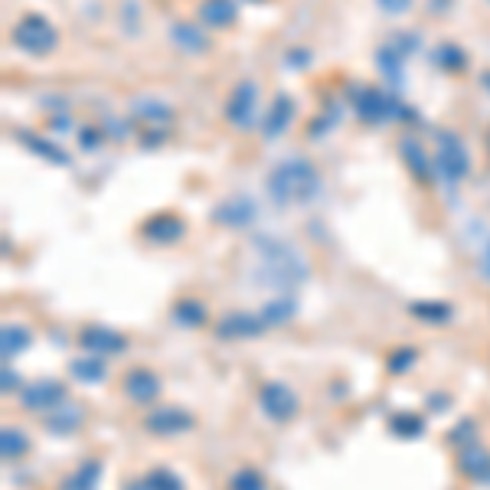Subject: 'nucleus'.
Returning a JSON list of instances; mask_svg holds the SVG:
<instances>
[{
  "label": "nucleus",
  "mask_w": 490,
  "mask_h": 490,
  "mask_svg": "<svg viewBox=\"0 0 490 490\" xmlns=\"http://www.w3.org/2000/svg\"><path fill=\"white\" fill-rule=\"evenodd\" d=\"M252 249H255V259H259V265H255V285L269 288L271 294L294 291L298 285L308 281V261L301 259L288 242L271 239V236H255Z\"/></svg>",
  "instance_id": "1"
},
{
  "label": "nucleus",
  "mask_w": 490,
  "mask_h": 490,
  "mask_svg": "<svg viewBox=\"0 0 490 490\" xmlns=\"http://www.w3.org/2000/svg\"><path fill=\"white\" fill-rule=\"evenodd\" d=\"M265 190L278 206H304L320 197V173L308 157H288L269 171Z\"/></svg>",
  "instance_id": "2"
},
{
  "label": "nucleus",
  "mask_w": 490,
  "mask_h": 490,
  "mask_svg": "<svg viewBox=\"0 0 490 490\" xmlns=\"http://www.w3.org/2000/svg\"><path fill=\"white\" fill-rule=\"evenodd\" d=\"M347 99L353 105V115L363 121V125H370V128H380V125H390L392 118H399L402 115V101L392 95L390 89H376V85H350L347 92Z\"/></svg>",
  "instance_id": "3"
},
{
  "label": "nucleus",
  "mask_w": 490,
  "mask_h": 490,
  "mask_svg": "<svg viewBox=\"0 0 490 490\" xmlns=\"http://www.w3.org/2000/svg\"><path fill=\"white\" fill-rule=\"evenodd\" d=\"M11 40L20 52L40 56V60L60 50V30L43 13H23L20 20L11 27Z\"/></svg>",
  "instance_id": "4"
},
{
  "label": "nucleus",
  "mask_w": 490,
  "mask_h": 490,
  "mask_svg": "<svg viewBox=\"0 0 490 490\" xmlns=\"http://www.w3.org/2000/svg\"><path fill=\"white\" fill-rule=\"evenodd\" d=\"M128 118H131V125H138L141 128V144L157 148V144H164V138H167V131H171V125H173V108L167 101L144 95V99L131 101Z\"/></svg>",
  "instance_id": "5"
},
{
  "label": "nucleus",
  "mask_w": 490,
  "mask_h": 490,
  "mask_svg": "<svg viewBox=\"0 0 490 490\" xmlns=\"http://www.w3.org/2000/svg\"><path fill=\"white\" fill-rule=\"evenodd\" d=\"M468 173H470V157L461 134H454V131L448 128L435 131V177H441L448 187H458Z\"/></svg>",
  "instance_id": "6"
},
{
  "label": "nucleus",
  "mask_w": 490,
  "mask_h": 490,
  "mask_svg": "<svg viewBox=\"0 0 490 490\" xmlns=\"http://www.w3.org/2000/svg\"><path fill=\"white\" fill-rule=\"evenodd\" d=\"M222 118L226 125L236 131H252L261 121L259 115V82L242 79L236 82L226 95V105H222Z\"/></svg>",
  "instance_id": "7"
},
{
  "label": "nucleus",
  "mask_w": 490,
  "mask_h": 490,
  "mask_svg": "<svg viewBox=\"0 0 490 490\" xmlns=\"http://www.w3.org/2000/svg\"><path fill=\"white\" fill-rule=\"evenodd\" d=\"M259 409H261V415L269 422H275V425H288V422H294V415L301 412V399L288 382L269 380L259 386Z\"/></svg>",
  "instance_id": "8"
},
{
  "label": "nucleus",
  "mask_w": 490,
  "mask_h": 490,
  "mask_svg": "<svg viewBox=\"0 0 490 490\" xmlns=\"http://www.w3.org/2000/svg\"><path fill=\"white\" fill-rule=\"evenodd\" d=\"M141 429L154 435V438H181V435H190L197 429V415L183 406H154V409L144 415Z\"/></svg>",
  "instance_id": "9"
},
{
  "label": "nucleus",
  "mask_w": 490,
  "mask_h": 490,
  "mask_svg": "<svg viewBox=\"0 0 490 490\" xmlns=\"http://www.w3.org/2000/svg\"><path fill=\"white\" fill-rule=\"evenodd\" d=\"M415 46H419V36H415V33H392L390 40L376 50V66H380V72L386 76V82H390L392 89H399L402 66H406V60H409V52L415 50Z\"/></svg>",
  "instance_id": "10"
},
{
  "label": "nucleus",
  "mask_w": 490,
  "mask_h": 490,
  "mask_svg": "<svg viewBox=\"0 0 490 490\" xmlns=\"http://www.w3.org/2000/svg\"><path fill=\"white\" fill-rule=\"evenodd\" d=\"M66 399H69V386L62 380H52V376L33 380L20 390V409L36 412V415H46V412H52Z\"/></svg>",
  "instance_id": "11"
},
{
  "label": "nucleus",
  "mask_w": 490,
  "mask_h": 490,
  "mask_svg": "<svg viewBox=\"0 0 490 490\" xmlns=\"http://www.w3.org/2000/svg\"><path fill=\"white\" fill-rule=\"evenodd\" d=\"M213 226L222 229H249L252 222L259 220V206L249 193H229L226 200H220L210 213Z\"/></svg>",
  "instance_id": "12"
},
{
  "label": "nucleus",
  "mask_w": 490,
  "mask_h": 490,
  "mask_svg": "<svg viewBox=\"0 0 490 490\" xmlns=\"http://www.w3.org/2000/svg\"><path fill=\"white\" fill-rule=\"evenodd\" d=\"M138 236L144 242H150V245H177V242L187 236V220H183L181 213H171V210H164V213H154V216H148V220L141 222V229Z\"/></svg>",
  "instance_id": "13"
},
{
  "label": "nucleus",
  "mask_w": 490,
  "mask_h": 490,
  "mask_svg": "<svg viewBox=\"0 0 490 490\" xmlns=\"http://www.w3.org/2000/svg\"><path fill=\"white\" fill-rule=\"evenodd\" d=\"M121 392H125V399L131 406H154L160 399V392H164V382L148 366H131L121 376Z\"/></svg>",
  "instance_id": "14"
},
{
  "label": "nucleus",
  "mask_w": 490,
  "mask_h": 490,
  "mask_svg": "<svg viewBox=\"0 0 490 490\" xmlns=\"http://www.w3.org/2000/svg\"><path fill=\"white\" fill-rule=\"evenodd\" d=\"M269 331L265 327V320L259 317V310L252 314V310H229V314H222L220 324L213 327L216 333V341H255L261 333Z\"/></svg>",
  "instance_id": "15"
},
{
  "label": "nucleus",
  "mask_w": 490,
  "mask_h": 490,
  "mask_svg": "<svg viewBox=\"0 0 490 490\" xmlns=\"http://www.w3.org/2000/svg\"><path fill=\"white\" fill-rule=\"evenodd\" d=\"M79 347L92 357H118L128 350V337L105 324H85L79 331Z\"/></svg>",
  "instance_id": "16"
},
{
  "label": "nucleus",
  "mask_w": 490,
  "mask_h": 490,
  "mask_svg": "<svg viewBox=\"0 0 490 490\" xmlns=\"http://www.w3.org/2000/svg\"><path fill=\"white\" fill-rule=\"evenodd\" d=\"M294 115H298V105H294V99H291L288 92H278V95L271 99L269 111H265V115H261V121H259L261 138H265V141L281 138V134H285V131L294 125Z\"/></svg>",
  "instance_id": "17"
},
{
  "label": "nucleus",
  "mask_w": 490,
  "mask_h": 490,
  "mask_svg": "<svg viewBox=\"0 0 490 490\" xmlns=\"http://www.w3.org/2000/svg\"><path fill=\"white\" fill-rule=\"evenodd\" d=\"M167 36L187 56H206L213 50V36L206 33V27H197V20H173Z\"/></svg>",
  "instance_id": "18"
},
{
  "label": "nucleus",
  "mask_w": 490,
  "mask_h": 490,
  "mask_svg": "<svg viewBox=\"0 0 490 490\" xmlns=\"http://www.w3.org/2000/svg\"><path fill=\"white\" fill-rule=\"evenodd\" d=\"M399 157H402V164L409 167V173L415 177V181L431 183V177H435V157L425 150V144H422L419 138L406 134V138L399 141Z\"/></svg>",
  "instance_id": "19"
},
{
  "label": "nucleus",
  "mask_w": 490,
  "mask_h": 490,
  "mask_svg": "<svg viewBox=\"0 0 490 490\" xmlns=\"http://www.w3.org/2000/svg\"><path fill=\"white\" fill-rule=\"evenodd\" d=\"M82 425H85V406L76 399H66L62 406L43 415V429L50 435H76Z\"/></svg>",
  "instance_id": "20"
},
{
  "label": "nucleus",
  "mask_w": 490,
  "mask_h": 490,
  "mask_svg": "<svg viewBox=\"0 0 490 490\" xmlns=\"http://www.w3.org/2000/svg\"><path fill=\"white\" fill-rule=\"evenodd\" d=\"M197 20L206 30H232L239 23V4L236 0H200L197 4Z\"/></svg>",
  "instance_id": "21"
},
{
  "label": "nucleus",
  "mask_w": 490,
  "mask_h": 490,
  "mask_svg": "<svg viewBox=\"0 0 490 490\" xmlns=\"http://www.w3.org/2000/svg\"><path fill=\"white\" fill-rule=\"evenodd\" d=\"M458 470L464 474V478H470L474 484H480V487H490V451L480 445V441H474V445H468V448L458 451Z\"/></svg>",
  "instance_id": "22"
},
{
  "label": "nucleus",
  "mask_w": 490,
  "mask_h": 490,
  "mask_svg": "<svg viewBox=\"0 0 490 490\" xmlns=\"http://www.w3.org/2000/svg\"><path fill=\"white\" fill-rule=\"evenodd\" d=\"M298 298H294V291H285V294H271L265 304L259 308V317L265 320V327H285V324H291L294 320V314H298Z\"/></svg>",
  "instance_id": "23"
},
{
  "label": "nucleus",
  "mask_w": 490,
  "mask_h": 490,
  "mask_svg": "<svg viewBox=\"0 0 490 490\" xmlns=\"http://www.w3.org/2000/svg\"><path fill=\"white\" fill-rule=\"evenodd\" d=\"M13 138L20 141L23 148L27 150H33L36 157H43V160H50V164H60V167H69L72 164V157L66 154V150L56 144V141H50V138H40L36 131H27V128H13Z\"/></svg>",
  "instance_id": "24"
},
{
  "label": "nucleus",
  "mask_w": 490,
  "mask_h": 490,
  "mask_svg": "<svg viewBox=\"0 0 490 490\" xmlns=\"http://www.w3.org/2000/svg\"><path fill=\"white\" fill-rule=\"evenodd\" d=\"M30 343H33V331L27 324L7 320V324L0 327V357H4V363H11L13 357L27 353L30 350Z\"/></svg>",
  "instance_id": "25"
},
{
  "label": "nucleus",
  "mask_w": 490,
  "mask_h": 490,
  "mask_svg": "<svg viewBox=\"0 0 490 490\" xmlns=\"http://www.w3.org/2000/svg\"><path fill=\"white\" fill-rule=\"evenodd\" d=\"M171 320L183 331H197V327H206V320H210V310L206 304L197 298H177L171 308Z\"/></svg>",
  "instance_id": "26"
},
{
  "label": "nucleus",
  "mask_w": 490,
  "mask_h": 490,
  "mask_svg": "<svg viewBox=\"0 0 490 490\" xmlns=\"http://www.w3.org/2000/svg\"><path fill=\"white\" fill-rule=\"evenodd\" d=\"M69 376L82 386H99L108 376V366H105V357H92V353H82L69 363Z\"/></svg>",
  "instance_id": "27"
},
{
  "label": "nucleus",
  "mask_w": 490,
  "mask_h": 490,
  "mask_svg": "<svg viewBox=\"0 0 490 490\" xmlns=\"http://www.w3.org/2000/svg\"><path fill=\"white\" fill-rule=\"evenodd\" d=\"M125 490H187V487H183L181 474H173L171 468H154L148 474H141V478L128 480Z\"/></svg>",
  "instance_id": "28"
},
{
  "label": "nucleus",
  "mask_w": 490,
  "mask_h": 490,
  "mask_svg": "<svg viewBox=\"0 0 490 490\" xmlns=\"http://www.w3.org/2000/svg\"><path fill=\"white\" fill-rule=\"evenodd\" d=\"M0 454L4 461H20L23 454H30V435L20 429V425H4L0 429Z\"/></svg>",
  "instance_id": "29"
},
{
  "label": "nucleus",
  "mask_w": 490,
  "mask_h": 490,
  "mask_svg": "<svg viewBox=\"0 0 490 490\" xmlns=\"http://www.w3.org/2000/svg\"><path fill=\"white\" fill-rule=\"evenodd\" d=\"M431 62H435L441 72H464L468 69V52L461 50L458 43H438V46L431 50Z\"/></svg>",
  "instance_id": "30"
},
{
  "label": "nucleus",
  "mask_w": 490,
  "mask_h": 490,
  "mask_svg": "<svg viewBox=\"0 0 490 490\" xmlns=\"http://www.w3.org/2000/svg\"><path fill=\"white\" fill-rule=\"evenodd\" d=\"M99 478H101V461L99 458H89V461H82L79 468H76L69 478H66L62 490H95V487H99Z\"/></svg>",
  "instance_id": "31"
},
{
  "label": "nucleus",
  "mask_w": 490,
  "mask_h": 490,
  "mask_svg": "<svg viewBox=\"0 0 490 490\" xmlns=\"http://www.w3.org/2000/svg\"><path fill=\"white\" fill-rule=\"evenodd\" d=\"M412 317L425 320V324H448L451 317H454V308L451 304H445V301H419V304H412L409 308Z\"/></svg>",
  "instance_id": "32"
},
{
  "label": "nucleus",
  "mask_w": 490,
  "mask_h": 490,
  "mask_svg": "<svg viewBox=\"0 0 490 490\" xmlns=\"http://www.w3.org/2000/svg\"><path fill=\"white\" fill-rule=\"evenodd\" d=\"M390 431L396 438H422L425 435V419L415 415V412H396L390 419Z\"/></svg>",
  "instance_id": "33"
},
{
  "label": "nucleus",
  "mask_w": 490,
  "mask_h": 490,
  "mask_svg": "<svg viewBox=\"0 0 490 490\" xmlns=\"http://www.w3.org/2000/svg\"><path fill=\"white\" fill-rule=\"evenodd\" d=\"M229 490H269V480L259 468H239L229 478Z\"/></svg>",
  "instance_id": "34"
},
{
  "label": "nucleus",
  "mask_w": 490,
  "mask_h": 490,
  "mask_svg": "<svg viewBox=\"0 0 490 490\" xmlns=\"http://www.w3.org/2000/svg\"><path fill=\"white\" fill-rule=\"evenodd\" d=\"M415 360H419V350H415V347H396V350H390V357H386V370H390L392 376H402L406 370L415 366Z\"/></svg>",
  "instance_id": "35"
},
{
  "label": "nucleus",
  "mask_w": 490,
  "mask_h": 490,
  "mask_svg": "<svg viewBox=\"0 0 490 490\" xmlns=\"http://www.w3.org/2000/svg\"><path fill=\"white\" fill-rule=\"evenodd\" d=\"M474 441H480L478 438V422L474 419H461L454 429L448 431V445L451 448H468V445H474Z\"/></svg>",
  "instance_id": "36"
},
{
  "label": "nucleus",
  "mask_w": 490,
  "mask_h": 490,
  "mask_svg": "<svg viewBox=\"0 0 490 490\" xmlns=\"http://www.w3.org/2000/svg\"><path fill=\"white\" fill-rule=\"evenodd\" d=\"M0 390H4V396H11V392H20L23 390L20 373L13 370L11 363H4V373H0Z\"/></svg>",
  "instance_id": "37"
},
{
  "label": "nucleus",
  "mask_w": 490,
  "mask_h": 490,
  "mask_svg": "<svg viewBox=\"0 0 490 490\" xmlns=\"http://www.w3.org/2000/svg\"><path fill=\"white\" fill-rule=\"evenodd\" d=\"M101 141H105V131H101V128H92V125H85V128L79 131V148L82 150H99Z\"/></svg>",
  "instance_id": "38"
},
{
  "label": "nucleus",
  "mask_w": 490,
  "mask_h": 490,
  "mask_svg": "<svg viewBox=\"0 0 490 490\" xmlns=\"http://www.w3.org/2000/svg\"><path fill=\"white\" fill-rule=\"evenodd\" d=\"M382 11L392 13V17H399V13H406L412 7V0H376Z\"/></svg>",
  "instance_id": "39"
},
{
  "label": "nucleus",
  "mask_w": 490,
  "mask_h": 490,
  "mask_svg": "<svg viewBox=\"0 0 490 490\" xmlns=\"http://www.w3.org/2000/svg\"><path fill=\"white\" fill-rule=\"evenodd\" d=\"M480 275H484V281H490V239L484 245V252H480Z\"/></svg>",
  "instance_id": "40"
},
{
  "label": "nucleus",
  "mask_w": 490,
  "mask_h": 490,
  "mask_svg": "<svg viewBox=\"0 0 490 490\" xmlns=\"http://www.w3.org/2000/svg\"><path fill=\"white\" fill-rule=\"evenodd\" d=\"M50 125H52L56 131H69V128H72V118H69V115H66V118H52Z\"/></svg>",
  "instance_id": "41"
},
{
  "label": "nucleus",
  "mask_w": 490,
  "mask_h": 490,
  "mask_svg": "<svg viewBox=\"0 0 490 490\" xmlns=\"http://www.w3.org/2000/svg\"><path fill=\"white\" fill-rule=\"evenodd\" d=\"M480 82H484V85L490 89V72H484V76H480Z\"/></svg>",
  "instance_id": "42"
},
{
  "label": "nucleus",
  "mask_w": 490,
  "mask_h": 490,
  "mask_svg": "<svg viewBox=\"0 0 490 490\" xmlns=\"http://www.w3.org/2000/svg\"><path fill=\"white\" fill-rule=\"evenodd\" d=\"M484 144H487V157H490V128H487V134H484Z\"/></svg>",
  "instance_id": "43"
},
{
  "label": "nucleus",
  "mask_w": 490,
  "mask_h": 490,
  "mask_svg": "<svg viewBox=\"0 0 490 490\" xmlns=\"http://www.w3.org/2000/svg\"><path fill=\"white\" fill-rule=\"evenodd\" d=\"M249 4H261V0H249Z\"/></svg>",
  "instance_id": "44"
}]
</instances>
